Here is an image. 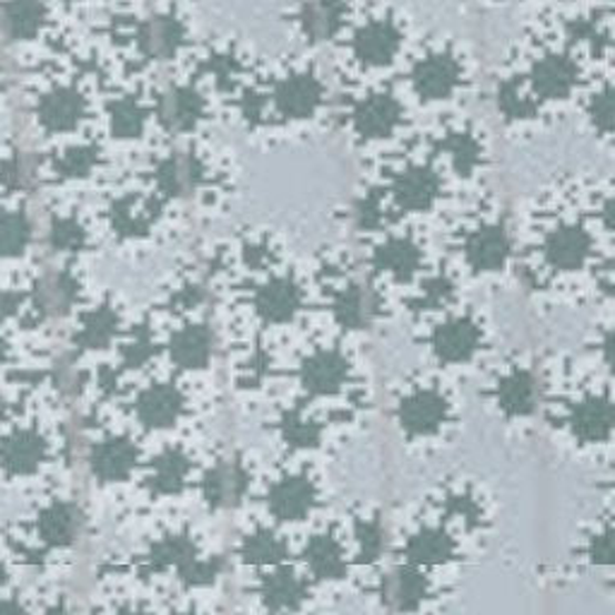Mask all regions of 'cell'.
<instances>
[{
  "label": "cell",
  "instance_id": "cell-1",
  "mask_svg": "<svg viewBox=\"0 0 615 615\" xmlns=\"http://www.w3.org/2000/svg\"><path fill=\"white\" fill-rule=\"evenodd\" d=\"M569 421L584 443H604L615 433V404L606 397H589L573 409Z\"/></svg>",
  "mask_w": 615,
  "mask_h": 615
},
{
  "label": "cell",
  "instance_id": "cell-2",
  "mask_svg": "<svg viewBox=\"0 0 615 615\" xmlns=\"http://www.w3.org/2000/svg\"><path fill=\"white\" fill-rule=\"evenodd\" d=\"M589 558L596 565H615V532L602 530L589 538Z\"/></svg>",
  "mask_w": 615,
  "mask_h": 615
},
{
  "label": "cell",
  "instance_id": "cell-3",
  "mask_svg": "<svg viewBox=\"0 0 615 615\" xmlns=\"http://www.w3.org/2000/svg\"><path fill=\"white\" fill-rule=\"evenodd\" d=\"M144 39L150 41V47H152L154 53H169L171 47H173V32H171V27L164 24V22H154Z\"/></svg>",
  "mask_w": 615,
  "mask_h": 615
},
{
  "label": "cell",
  "instance_id": "cell-4",
  "mask_svg": "<svg viewBox=\"0 0 615 615\" xmlns=\"http://www.w3.org/2000/svg\"><path fill=\"white\" fill-rule=\"evenodd\" d=\"M190 113H193V107H190L188 101H183L181 97H169L167 107H164V115L171 123L183 125L190 119Z\"/></svg>",
  "mask_w": 615,
  "mask_h": 615
},
{
  "label": "cell",
  "instance_id": "cell-5",
  "mask_svg": "<svg viewBox=\"0 0 615 615\" xmlns=\"http://www.w3.org/2000/svg\"><path fill=\"white\" fill-rule=\"evenodd\" d=\"M598 349H602L604 361L615 371V327H611V330L602 336V346H598Z\"/></svg>",
  "mask_w": 615,
  "mask_h": 615
}]
</instances>
